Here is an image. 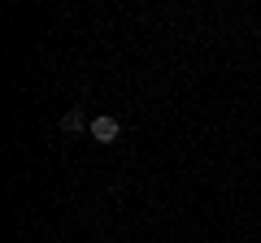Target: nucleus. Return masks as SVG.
Segmentation results:
<instances>
[{"label": "nucleus", "mask_w": 261, "mask_h": 243, "mask_svg": "<svg viewBox=\"0 0 261 243\" xmlns=\"http://www.w3.org/2000/svg\"><path fill=\"white\" fill-rule=\"evenodd\" d=\"M87 135H92L96 143H113V139L122 135V122H118V117H109V113H100V117H92Z\"/></svg>", "instance_id": "f257e3e1"}, {"label": "nucleus", "mask_w": 261, "mask_h": 243, "mask_svg": "<svg viewBox=\"0 0 261 243\" xmlns=\"http://www.w3.org/2000/svg\"><path fill=\"white\" fill-rule=\"evenodd\" d=\"M83 126H92V122H83V113H79V109H70V113L61 117V131H65V135H79Z\"/></svg>", "instance_id": "f03ea898"}]
</instances>
